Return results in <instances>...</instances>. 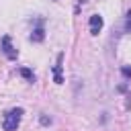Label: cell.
<instances>
[{
  "label": "cell",
  "instance_id": "cell-1",
  "mask_svg": "<svg viewBox=\"0 0 131 131\" xmlns=\"http://www.w3.org/2000/svg\"><path fill=\"white\" fill-rule=\"evenodd\" d=\"M20 119H23V108H12L4 115L2 119V129L4 131H16L18 125H20Z\"/></svg>",
  "mask_w": 131,
  "mask_h": 131
},
{
  "label": "cell",
  "instance_id": "cell-2",
  "mask_svg": "<svg viewBox=\"0 0 131 131\" xmlns=\"http://www.w3.org/2000/svg\"><path fill=\"white\" fill-rule=\"evenodd\" d=\"M2 51H4V55H6L8 59H16V55H18V51L14 49V45H12V41H10L8 35L2 37Z\"/></svg>",
  "mask_w": 131,
  "mask_h": 131
},
{
  "label": "cell",
  "instance_id": "cell-3",
  "mask_svg": "<svg viewBox=\"0 0 131 131\" xmlns=\"http://www.w3.org/2000/svg\"><path fill=\"white\" fill-rule=\"evenodd\" d=\"M45 39V31H43V18H37V27L31 33V41L33 43H41Z\"/></svg>",
  "mask_w": 131,
  "mask_h": 131
},
{
  "label": "cell",
  "instance_id": "cell-4",
  "mask_svg": "<svg viewBox=\"0 0 131 131\" xmlns=\"http://www.w3.org/2000/svg\"><path fill=\"white\" fill-rule=\"evenodd\" d=\"M88 25H90V33L92 35H98V31L102 29V16L100 14H92L90 20H88Z\"/></svg>",
  "mask_w": 131,
  "mask_h": 131
},
{
  "label": "cell",
  "instance_id": "cell-5",
  "mask_svg": "<svg viewBox=\"0 0 131 131\" xmlns=\"http://www.w3.org/2000/svg\"><path fill=\"white\" fill-rule=\"evenodd\" d=\"M61 59H63V55L59 53L57 55V63L53 68V80H55V84H63V78H61Z\"/></svg>",
  "mask_w": 131,
  "mask_h": 131
},
{
  "label": "cell",
  "instance_id": "cell-6",
  "mask_svg": "<svg viewBox=\"0 0 131 131\" xmlns=\"http://www.w3.org/2000/svg\"><path fill=\"white\" fill-rule=\"evenodd\" d=\"M18 74H20L25 80H29V82H33V80H35V76H33V72H31L29 68H20V70H18Z\"/></svg>",
  "mask_w": 131,
  "mask_h": 131
},
{
  "label": "cell",
  "instance_id": "cell-7",
  "mask_svg": "<svg viewBox=\"0 0 131 131\" xmlns=\"http://www.w3.org/2000/svg\"><path fill=\"white\" fill-rule=\"evenodd\" d=\"M121 74H123L125 78H131V68H129V66H123V68H121Z\"/></svg>",
  "mask_w": 131,
  "mask_h": 131
},
{
  "label": "cell",
  "instance_id": "cell-8",
  "mask_svg": "<svg viewBox=\"0 0 131 131\" xmlns=\"http://www.w3.org/2000/svg\"><path fill=\"white\" fill-rule=\"evenodd\" d=\"M127 31H131V10L127 12Z\"/></svg>",
  "mask_w": 131,
  "mask_h": 131
},
{
  "label": "cell",
  "instance_id": "cell-9",
  "mask_svg": "<svg viewBox=\"0 0 131 131\" xmlns=\"http://www.w3.org/2000/svg\"><path fill=\"white\" fill-rule=\"evenodd\" d=\"M82 2H86V0H80V4H82Z\"/></svg>",
  "mask_w": 131,
  "mask_h": 131
}]
</instances>
